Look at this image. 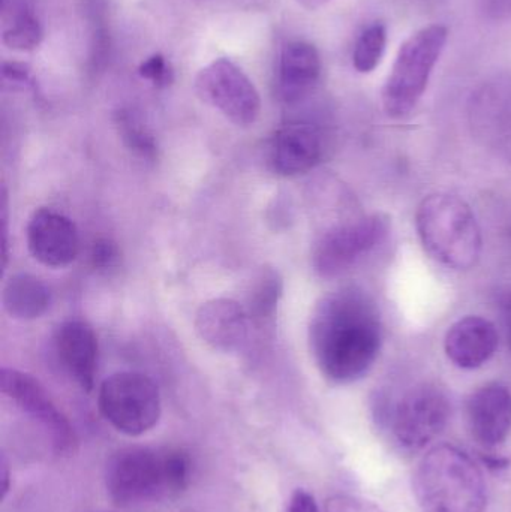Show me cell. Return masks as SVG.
<instances>
[{"instance_id":"f1b7e54d","label":"cell","mask_w":511,"mask_h":512,"mask_svg":"<svg viewBox=\"0 0 511 512\" xmlns=\"http://www.w3.org/2000/svg\"><path fill=\"white\" fill-rule=\"evenodd\" d=\"M501 312H503L504 324H506L507 340L511 349V289L504 294L501 300Z\"/></svg>"},{"instance_id":"4316f807","label":"cell","mask_w":511,"mask_h":512,"mask_svg":"<svg viewBox=\"0 0 511 512\" xmlns=\"http://www.w3.org/2000/svg\"><path fill=\"white\" fill-rule=\"evenodd\" d=\"M285 512H321L318 507L317 501L311 493L306 490H296L293 495L290 496L287 508Z\"/></svg>"},{"instance_id":"ac0fdd59","label":"cell","mask_w":511,"mask_h":512,"mask_svg":"<svg viewBox=\"0 0 511 512\" xmlns=\"http://www.w3.org/2000/svg\"><path fill=\"white\" fill-rule=\"evenodd\" d=\"M278 71L279 98L285 104H296L305 99L320 80V53L309 42H290L282 50Z\"/></svg>"},{"instance_id":"7c38bea8","label":"cell","mask_w":511,"mask_h":512,"mask_svg":"<svg viewBox=\"0 0 511 512\" xmlns=\"http://www.w3.org/2000/svg\"><path fill=\"white\" fill-rule=\"evenodd\" d=\"M471 126L485 146L511 164V80L486 84L471 102Z\"/></svg>"},{"instance_id":"9a60e30c","label":"cell","mask_w":511,"mask_h":512,"mask_svg":"<svg viewBox=\"0 0 511 512\" xmlns=\"http://www.w3.org/2000/svg\"><path fill=\"white\" fill-rule=\"evenodd\" d=\"M468 426L482 447L495 448L511 432V391L501 384L479 388L468 400Z\"/></svg>"},{"instance_id":"f546056e","label":"cell","mask_w":511,"mask_h":512,"mask_svg":"<svg viewBox=\"0 0 511 512\" xmlns=\"http://www.w3.org/2000/svg\"><path fill=\"white\" fill-rule=\"evenodd\" d=\"M297 2H299L303 8L309 9V11H317V9L326 6L330 0H297Z\"/></svg>"},{"instance_id":"5b68a950","label":"cell","mask_w":511,"mask_h":512,"mask_svg":"<svg viewBox=\"0 0 511 512\" xmlns=\"http://www.w3.org/2000/svg\"><path fill=\"white\" fill-rule=\"evenodd\" d=\"M447 39L449 30L446 26L431 24L401 45L383 89V107L387 116L399 119L417 107L446 48Z\"/></svg>"},{"instance_id":"484cf974","label":"cell","mask_w":511,"mask_h":512,"mask_svg":"<svg viewBox=\"0 0 511 512\" xmlns=\"http://www.w3.org/2000/svg\"><path fill=\"white\" fill-rule=\"evenodd\" d=\"M90 259H92L93 267L98 268V270H108L119 261V249L110 240H98L93 245Z\"/></svg>"},{"instance_id":"d6986e66","label":"cell","mask_w":511,"mask_h":512,"mask_svg":"<svg viewBox=\"0 0 511 512\" xmlns=\"http://www.w3.org/2000/svg\"><path fill=\"white\" fill-rule=\"evenodd\" d=\"M2 303L12 318L32 321L41 318L50 307V289L33 274L17 273L6 282Z\"/></svg>"},{"instance_id":"44dd1931","label":"cell","mask_w":511,"mask_h":512,"mask_svg":"<svg viewBox=\"0 0 511 512\" xmlns=\"http://www.w3.org/2000/svg\"><path fill=\"white\" fill-rule=\"evenodd\" d=\"M44 38L41 21L27 3L14 6L11 17L3 27V44L12 50L30 51Z\"/></svg>"},{"instance_id":"3957f363","label":"cell","mask_w":511,"mask_h":512,"mask_svg":"<svg viewBox=\"0 0 511 512\" xmlns=\"http://www.w3.org/2000/svg\"><path fill=\"white\" fill-rule=\"evenodd\" d=\"M414 495L425 512H485L488 487L477 463L453 445L423 456L413 477Z\"/></svg>"},{"instance_id":"30bf717a","label":"cell","mask_w":511,"mask_h":512,"mask_svg":"<svg viewBox=\"0 0 511 512\" xmlns=\"http://www.w3.org/2000/svg\"><path fill=\"white\" fill-rule=\"evenodd\" d=\"M0 390L30 420L38 423L57 454L71 456L77 451L78 441L74 427L33 376L5 367L0 372Z\"/></svg>"},{"instance_id":"83f0119b","label":"cell","mask_w":511,"mask_h":512,"mask_svg":"<svg viewBox=\"0 0 511 512\" xmlns=\"http://www.w3.org/2000/svg\"><path fill=\"white\" fill-rule=\"evenodd\" d=\"M3 80L12 84H26L30 80V71L23 63L6 62L2 66Z\"/></svg>"},{"instance_id":"ba28073f","label":"cell","mask_w":511,"mask_h":512,"mask_svg":"<svg viewBox=\"0 0 511 512\" xmlns=\"http://www.w3.org/2000/svg\"><path fill=\"white\" fill-rule=\"evenodd\" d=\"M195 92L204 104L224 114L237 126L257 122L261 99L251 78L230 59L213 60L195 78Z\"/></svg>"},{"instance_id":"e0dca14e","label":"cell","mask_w":511,"mask_h":512,"mask_svg":"<svg viewBox=\"0 0 511 512\" xmlns=\"http://www.w3.org/2000/svg\"><path fill=\"white\" fill-rule=\"evenodd\" d=\"M497 327L482 316L459 319L447 331L444 349L461 369H477L494 357L498 348Z\"/></svg>"},{"instance_id":"9c48e42d","label":"cell","mask_w":511,"mask_h":512,"mask_svg":"<svg viewBox=\"0 0 511 512\" xmlns=\"http://www.w3.org/2000/svg\"><path fill=\"white\" fill-rule=\"evenodd\" d=\"M450 411L449 399L435 385L411 388L390 415L393 439L407 453L423 450L446 429Z\"/></svg>"},{"instance_id":"603a6c76","label":"cell","mask_w":511,"mask_h":512,"mask_svg":"<svg viewBox=\"0 0 511 512\" xmlns=\"http://www.w3.org/2000/svg\"><path fill=\"white\" fill-rule=\"evenodd\" d=\"M117 128L122 140L129 149L146 159H153L156 155V144L149 129L141 122L140 117L132 111L122 110L117 113Z\"/></svg>"},{"instance_id":"8992f818","label":"cell","mask_w":511,"mask_h":512,"mask_svg":"<svg viewBox=\"0 0 511 512\" xmlns=\"http://www.w3.org/2000/svg\"><path fill=\"white\" fill-rule=\"evenodd\" d=\"M102 417L126 436H141L158 424L162 414L158 385L143 373L120 372L99 387Z\"/></svg>"},{"instance_id":"52a82bcc","label":"cell","mask_w":511,"mask_h":512,"mask_svg":"<svg viewBox=\"0 0 511 512\" xmlns=\"http://www.w3.org/2000/svg\"><path fill=\"white\" fill-rule=\"evenodd\" d=\"M390 221L387 216H363L348 224L326 231L315 243L312 264L321 277L332 279L350 270L354 264L389 236Z\"/></svg>"},{"instance_id":"277c9868","label":"cell","mask_w":511,"mask_h":512,"mask_svg":"<svg viewBox=\"0 0 511 512\" xmlns=\"http://www.w3.org/2000/svg\"><path fill=\"white\" fill-rule=\"evenodd\" d=\"M416 227L426 252L453 270H470L482 255V231L462 198L434 194L420 203Z\"/></svg>"},{"instance_id":"8fae6325","label":"cell","mask_w":511,"mask_h":512,"mask_svg":"<svg viewBox=\"0 0 511 512\" xmlns=\"http://www.w3.org/2000/svg\"><path fill=\"white\" fill-rule=\"evenodd\" d=\"M26 234L30 254L45 267H68L80 254L77 227L54 210H36L29 219Z\"/></svg>"},{"instance_id":"2e32d148","label":"cell","mask_w":511,"mask_h":512,"mask_svg":"<svg viewBox=\"0 0 511 512\" xmlns=\"http://www.w3.org/2000/svg\"><path fill=\"white\" fill-rule=\"evenodd\" d=\"M54 345L66 372L90 393L98 373L99 346L95 331L83 321L63 322L57 328Z\"/></svg>"},{"instance_id":"ffe728a7","label":"cell","mask_w":511,"mask_h":512,"mask_svg":"<svg viewBox=\"0 0 511 512\" xmlns=\"http://www.w3.org/2000/svg\"><path fill=\"white\" fill-rule=\"evenodd\" d=\"M282 277L278 270L272 267H263L252 283L248 297L249 318L251 321L264 324L275 318L279 300L282 297Z\"/></svg>"},{"instance_id":"cb8c5ba5","label":"cell","mask_w":511,"mask_h":512,"mask_svg":"<svg viewBox=\"0 0 511 512\" xmlns=\"http://www.w3.org/2000/svg\"><path fill=\"white\" fill-rule=\"evenodd\" d=\"M138 72H140L141 78L150 81L153 86L159 87V89L170 86L174 81L173 66L159 53L147 57V59L141 63Z\"/></svg>"},{"instance_id":"7a4b0ae2","label":"cell","mask_w":511,"mask_h":512,"mask_svg":"<svg viewBox=\"0 0 511 512\" xmlns=\"http://www.w3.org/2000/svg\"><path fill=\"white\" fill-rule=\"evenodd\" d=\"M191 463L182 451L126 448L111 457L105 469L108 496L119 507L179 495L188 487Z\"/></svg>"},{"instance_id":"4dcf8cb0","label":"cell","mask_w":511,"mask_h":512,"mask_svg":"<svg viewBox=\"0 0 511 512\" xmlns=\"http://www.w3.org/2000/svg\"><path fill=\"white\" fill-rule=\"evenodd\" d=\"M3 466V472H2V478H3V498H5L6 493H8L9 490V472H8V465H6L5 459H3L2 462Z\"/></svg>"},{"instance_id":"4fadbf2b","label":"cell","mask_w":511,"mask_h":512,"mask_svg":"<svg viewBox=\"0 0 511 512\" xmlns=\"http://www.w3.org/2000/svg\"><path fill=\"white\" fill-rule=\"evenodd\" d=\"M323 156L320 132L308 123H288L273 135L269 165L278 176L296 177L317 167Z\"/></svg>"},{"instance_id":"7402d4cb","label":"cell","mask_w":511,"mask_h":512,"mask_svg":"<svg viewBox=\"0 0 511 512\" xmlns=\"http://www.w3.org/2000/svg\"><path fill=\"white\" fill-rule=\"evenodd\" d=\"M387 27L381 21H375L366 27L354 45L353 65L360 74H371L380 66L386 53Z\"/></svg>"},{"instance_id":"d4e9b609","label":"cell","mask_w":511,"mask_h":512,"mask_svg":"<svg viewBox=\"0 0 511 512\" xmlns=\"http://www.w3.org/2000/svg\"><path fill=\"white\" fill-rule=\"evenodd\" d=\"M326 512H383L377 505L354 496H333L327 501Z\"/></svg>"},{"instance_id":"5bb4252c","label":"cell","mask_w":511,"mask_h":512,"mask_svg":"<svg viewBox=\"0 0 511 512\" xmlns=\"http://www.w3.org/2000/svg\"><path fill=\"white\" fill-rule=\"evenodd\" d=\"M249 328L251 318L248 310L230 298L207 301L195 318L198 336L219 352L240 351L248 342Z\"/></svg>"},{"instance_id":"6da1fadb","label":"cell","mask_w":511,"mask_h":512,"mask_svg":"<svg viewBox=\"0 0 511 512\" xmlns=\"http://www.w3.org/2000/svg\"><path fill=\"white\" fill-rule=\"evenodd\" d=\"M312 357L324 378L350 384L369 372L383 345V325L374 301L357 288L318 301L309 324Z\"/></svg>"}]
</instances>
